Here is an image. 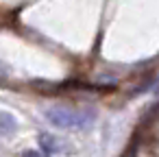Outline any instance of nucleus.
<instances>
[{"instance_id":"nucleus-1","label":"nucleus","mask_w":159,"mask_h":157,"mask_svg":"<svg viewBox=\"0 0 159 157\" xmlns=\"http://www.w3.org/2000/svg\"><path fill=\"white\" fill-rule=\"evenodd\" d=\"M46 120L57 129H85L96 120V111L85 109H70V107H50L44 111Z\"/></svg>"},{"instance_id":"nucleus-2","label":"nucleus","mask_w":159,"mask_h":157,"mask_svg":"<svg viewBox=\"0 0 159 157\" xmlns=\"http://www.w3.org/2000/svg\"><path fill=\"white\" fill-rule=\"evenodd\" d=\"M39 148H42V153H44L46 157L55 155V153L59 150V146H57V137H52L50 133H39Z\"/></svg>"},{"instance_id":"nucleus-3","label":"nucleus","mask_w":159,"mask_h":157,"mask_svg":"<svg viewBox=\"0 0 159 157\" xmlns=\"http://www.w3.org/2000/svg\"><path fill=\"white\" fill-rule=\"evenodd\" d=\"M18 120L9 113V111H0V135H11L16 133Z\"/></svg>"},{"instance_id":"nucleus-4","label":"nucleus","mask_w":159,"mask_h":157,"mask_svg":"<svg viewBox=\"0 0 159 157\" xmlns=\"http://www.w3.org/2000/svg\"><path fill=\"white\" fill-rule=\"evenodd\" d=\"M22 157H46L44 153H39V150H24V155Z\"/></svg>"},{"instance_id":"nucleus-5","label":"nucleus","mask_w":159,"mask_h":157,"mask_svg":"<svg viewBox=\"0 0 159 157\" xmlns=\"http://www.w3.org/2000/svg\"><path fill=\"white\" fill-rule=\"evenodd\" d=\"M7 76H9V74H7V70L0 66V85H5V83H7Z\"/></svg>"},{"instance_id":"nucleus-6","label":"nucleus","mask_w":159,"mask_h":157,"mask_svg":"<svg viewBox=\"0 0 159 157\" xmlns=\"http://www.w3.org/2000/svg\"><path fill=\"white\" fill-rule=\"evenodd\" d=\"M124 157H133V150H129V153H126V155H124Z\"/></svg>"}]
</instances>
